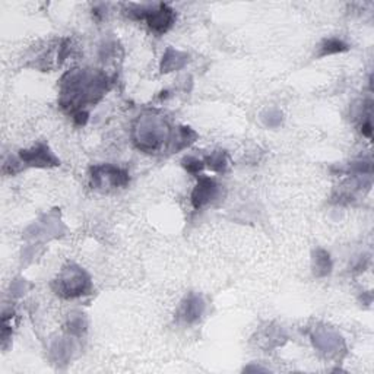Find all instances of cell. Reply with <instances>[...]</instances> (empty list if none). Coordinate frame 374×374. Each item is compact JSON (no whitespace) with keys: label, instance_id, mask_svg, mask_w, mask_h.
I'll list each match as a JSON object with an SVG mask.
<instances>
[{"label":"cell","instance_id":"obj_5","mask_svg":"<svg viewBox=\"0 0 374 374\" xmlns=\"http://www.w3.org/2000/svg\"><path fill=\"white\" fill-rule=\"evenodd\" d=\"M92 180L97 187H104V186L120 187L127 184L129 175L126 171L117 167L101 166V167L92 168Z\"/></svg>","mask_w":374,"mask_h":374},{"label":"cell","instance_id":"obj_12","mask_svg":"<svg viewBox=\"0 0 374 374\" xmlns=\"http://www.w3.org/2000/svg\"><path fill=\"white\" fill-rule=\"evenodd\" d=\"M183 164H184L186 170H187V171H190V173H197V171H201V170H202V167H204L202 161H199V160L192 158V157L186 158V160L183 161Z\"/></svg>","mask_w":374,"mask_h":374},{"label":"cell","instance_id":"obj_8","mask_svg":"<svg viewBox=\"0 0 374 374\" xmlns=\"http://www.w3.org/2000/svg\"><path fill=\"white\" fill-rule=\"evenodd\" d=\"M204 307L205 304L202 301V298L199 296H189L186 298L183 307H182V318L187 322V323H193L196 320L201 319V316L204 313Z\"/></svg>","mask_w":374,"mask_h":374},{"label":"cell","instance_id":"obj_7","mask_svg":"<svg viewBox=\"0 0 374 374\" xmlns=\"http://www.w3.org/2000/svg\"><path fill=\"white\" fill-rule=\"evenodd\" d=\"M218 193V186L215 180L209 177H201L192 193V204L196 209L208 205Z\"/></svg>","mask_w":374,"mask_h":374},{"label":"cell","instance_id":"obj_2","mask_svg":"<svg viewBox=\"0 0 374 374\" xmlns=\"http://www.w3.org/2000/svg\"><path fill=\"white\" fill-rule=\"evenodd\" d=\"M168 135L167 123L157 116H144L135 127V142L146 152L157 151Z\"/></svg>","mask_w":374,"mask_h":374},{"label":"cell","instance_id":"obj_11","mask_svg":"<svg viewBox=\"0 0 374 374\" xmlns=\"http://www.w3.org/2000/svg\"><path fill=\"white\" fill-rule=\"evenodd\" d=\"M206 162H208V167L210 170L218 171V173L226 171V168H227V160L222 152H215V154H212L208 158Z\"/></svg>","mask_w":374,"mask_h":374},{"label":"cell","instance_id":"obj_10","mask_svg":"<svg viewBox=\"0 0 374 374\" xmlns=\"http://www.w3.org/2000/svg\"><path fill=\"white\" fill-rule=\"evenodd\" d=\"M320 49H322L320 56L333 54V53H341V52L346 50V44H344L341 40L331 38V40H326L324 44L320 47Z\"/></svg>","mask_w":374,"mask_h":374},{"label":"cell","instance_id":"obj_3","mask_svg":"<svg viewBox=\"0 0 374 374\" xmlns=\"http://www.w3.org/2000/svg\"><path fill=\"white\" fill-rule=\"evenodd\" d=\"M58 283V291L67 298H75L87 294L89 289V278L79 267H69L62 274Z\"/></svg>","mask_w":374,"mask_h":374},{"label":"cell","instance_id":"obj_4","mask_svg":"<svg viewBox=\"0 0 374 374\" xmlns=\"http://www.w3.org/2000/svg\"><path fill=\"white\" fill-rule=\"evenodd\" d=\"M139 18L140 19L146 18L149 28L154 32H157V34H162L173 25L174 12L166 5H160L155 9L142 12Z\"/></svg>","mask_w":374,"mask_h":374},{"label":"cell","instance_id":"obj_9","mask_svg":"<svg viewBox=\"0 0 374 374\" xmlns=\"http://www.w3.org/2000/svg\"><path fill=\"white\" fill-rule=\"evenodd\" d=\"M331 267H332V263H331V257H329V253H326L324 250H319L318 253H316V257H314V272L318 275H327L331 272Z\"/></svg>","mask_w":374,"mask_h":374},{"label":"cell","instance_id":"obj_6","mask_svg":"<svg viewBox=\"0 0 374 374\" xmlns=\"http://www.w3.org/2000/svg\"><path fill=\"white\" fill-rule=\"evenodd\" d=\"M21 158L23 162L32 167H50L58 166V161L53 155V152L45 145H37L30 151H21Z\"/></svg>","mask_w":374,"mask_h":374},{"label":"cell","instance_id":"obj_1","mask_svg":"<svg viewBox=\"0 0 374 374\" xmlns=\"http://www.w3.org/2000/svg\"><path fill=\"white\" fill-rule=\"evenodd\" d=\"M105 91V78L98 74L74 72L63 79L62 102L72 110H79L80 105L97 101ZM78 113H82L80 110Z\"/></svg>","mask_w":374,"mask_h":374}]
</instances>
